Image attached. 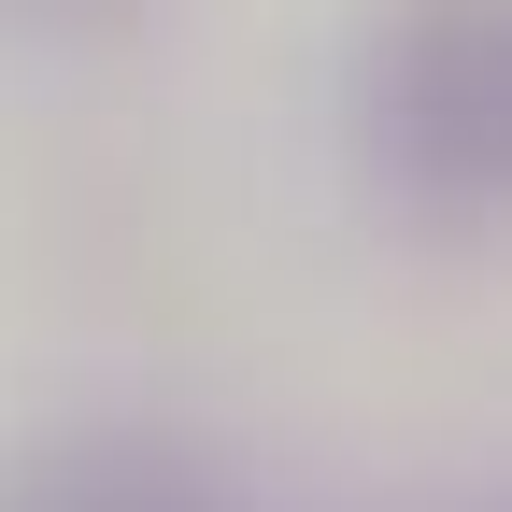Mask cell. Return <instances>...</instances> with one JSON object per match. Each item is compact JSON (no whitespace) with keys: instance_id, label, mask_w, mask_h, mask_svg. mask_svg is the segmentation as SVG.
Listing matches in <instances>:
<instances>
[{"instance_id":"6da1fadb","label":"cell","mask_w":512,"mask_h":512,"mask_svg":"<svg viewBox=\"0 0 512 512\" xmlns=\"http://www.w3.org/2000/svg\"><path fill=\"white\" fill-rule=\"evenodd\" d=\"M356 128L399 200L498 214L512 200V0H384L356 57Z\"/></svg>"},{"instance_id":"7a4b0ae2","label":"cell","mask_w":512,"mask_h":512,"mask_svg":"<svg viewBox=\"0 0 512 512\" xmlns=\"http://www.w3.org/2000/svg\"><path fill=\"white\" fill-rule=\"evenodd\" d=\"M0 512H242V498L171 427H57L0 470Z\"/></svg>"},{"instance_id":"3957f363","label":"cell","mask_w":512,"mask_h":512,"mask_svg":"<svg viewBox=\"0 0 512 512\" xmlns=\"http://www.w3.org/2000/svg\"><path fill=\"white\" fill-rule=\"evenodd\" d=\"M15 15H57V29H114V0H15Z\"/></svg>"}]
</instances>
